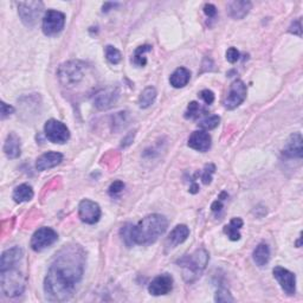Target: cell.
<instances>
[{
  "instance_id": "1",
  "label": "cell",
  "mask_w": 303,
  "mask_h": 303,
  "mask_svg": "<svg viewBox=\"0 0 303 303\" xmlns=\"http://www.w3.org/2000/svg\"><path fill=\"white\" fill-rule=\"evenodd\" d=\"M85 262V251L80 244L70 243L62 248L53 257L44 279L46 298L53 302L70 300L82 281Z\"/></svg>"
},
{
  "instance_id": "2",
  "label": "cell",
  "mask_w": 303,
  "mask_h": 303,
  "mask_svg": "<svg viewBox=\"0 0 303 303\" xmlns=\"http://www.w3.org/2000/svg\"><path fill=\"white\" fill-rule=\"evenodd\" d=\"M168 226L165 216L149 215L139 221L138 225H133L131 228V240L138 245H149L153 244L165 234Z\"/></svg>"
},
{
  "instance_id": "3",
  "label": "cell",
  "mask_w": 303,
  "mask_h": 303,
  "mask_svg": "<svg viewBox=\"0 0 303 303\" xmlns=\"http://www.w3.org/2000/svg\"><path fill=\"white\" fill-rule=\"evenodd\" d=\"M209 258V252L204 248H200L193 254L178 259L177 264L182 269V277L186 283H193L200 277L207 266Z\"/></svg>"
},
{
  "instance_id": "4",
  "label": "cell",
  "mask_w": 303,
  "mask_h": 303,
  "mask_svg": "<svg viewBox=\"0 0 303 303\" xmlns=\"http://www.w3.org/2000/svg\"><path fill=\"white\" fill-rule=\"evenodd\" d=\"M0 286L5 296H21L25 290L26 276L18 269V266L0 270Z\"/></svg>"
},
{
  "instance_id": "5",
  "label": "cell",
  "mask_w": 303,
  "mask_h": 303,
  "mask_svg": "<svg viewBox=\"0 0 303 303\" xmlns=\"http://www.w3.org/2000/svg\"><path fill=\"white\" fill-rule=\"evenodd\" d=\"M85 65L80 61H69L61 64L57 70V77L63 87L71 88L83 80Z\"/></svg>"
},
{
  "instance_id": "6",
  "label": "cell",
  "mask_w": 303,
  "mask_h": 303,
  "mask_svg": "<svg viewBox=\"0 0 303 303\" xmlns=\"http://www.w3.org/2000/svg\"><path fill=\"white\" fill-rule=\"evenodd\" d=\"M44 9V4L42 2H21L18 3V14L24 25L33 28L37 24L38 19Z\"/></svg>"
},
{
  "instance_id": "7",
  "label": "cell",
  "mask_w": 303,
  "mask_h": 303,
  "mask_svg": "<svg viewBox=\"0 0 303 303\" xmlns=\"http://www.w3.org/2000/svg\"><path fill=\"white\" fill-rule=\"evenodd\" d=\"M44 133L46 139L52 143H65L70 139L69 128L63 122L51 119L44 124Z\"/></svg>"
},
{
  "instance_id": "8",
  "label": "cell",
  "mask_w": 303,
  "mask_h": 303,
  "mask_svg": "<svg viewBox=\"0 0 303 303\" xmlns=\"http://www.w3.org/2000/svg\"><path fill=\"white\" fill-rule=\"evenodd\" d=\"M65 14L56 10H49L43 18V32L45 36H56L64 29Z\"/></svg>"
},
{
  "instance_id": "9",
  "label": "cell",
  "mask_w": 303,
  "mask_h": 303,
  "mask_svg": "<svg viewBox=\"0 0 303 303\" xmlns=\"http://www.w3.org/2000/svg\"><path fill=\"white\" fill-rule=\"evenodd\" d=\"M248 89L245 83L240 80H236L235 82H232L226 96L224 100V107L229 110L236 109L237 107H239L240 104L244 102V100L247 99Z\"/></svg>"
},
{
  "instance_id": "10",
  "label": "cell",
  "mask_w": 303,
  "mask_h": 303,
  "mask_svg": "<svg viewBox=\"0 0 303 303\" xmlns=\"http://www.w3.org/2000/svg\"><path fill=\"white\" fill-rule=\"evenodd\" d=\"M58 239V234L51 228H41L34 232L31 238V249L36 252L45 250L51 247Z\"/></svg>"
},
{
  "instance_id": "11",
  "label": "cell",
  "mask_w": 303,
  "mask_h": 303,
  "mask_svg": "<svg viewBox=\"0 0 303 303\" xmlns=\"http://www.w3.org/2000/svg\"><path fill=\"white\" fill-rule=\"evenodd\" d=\"M119 97L120 90L118 88L107 87L96 92L94 99H92V103L99 110H107L118 102Z\"/></svg>"
},
{
  "instance_id": "12",
  "label": "cell",
  "mask_w": 303,
  "mask_h": 303,
  "mask_svg": "<svg viewBox=\"0 0 303 303\" xmlns=\"http://www.w3.org/2000/svg\"><path fill=\"white\" fill-rule=\"evenodd\" d=\"M273 274L276 281L281 286L282 290L288 296L295 295V293H296V276H295L294 273H291V271L286 269V268L276 267L273 270Z\"/></svg>"
},
{
  "instance_id": "13",
  "label": "cell",
  "mask_w": 303,
  "mask_h": 303,
  "mask_svg": "<svg viewBox=\"0 0 303 303\" xmlns=\"http://www.w3.org/2000/svg\"><path fill=\"white\" fill-rule=\"evenodd\" d=\"M79 217L85 224H96L101 218V207L95 201L83 199L79 205Z\"/></svg>"
},
{
  "instance_id": "14",
  "label": "cell",
  "mask_w": 303,
  "mask_h": 303,
  "mask_svg": "<svg viewBox=\"0 0 303 303\" xmlns=\"http://www.w3.org/2000/svg\"><path fill=\"white\" fill-rule=\"evenodd\" d=\"M173 289V277L169 274H162L155 277L148 286V293L153 296L169 294Z\"/></svg>"
},
{
  "instance_id": "15",
  "label": "cell",
  "mask_w": 303,
  "mask_h": 303,
  "mask_svg": "<svg viewBox=\"0 0 303 303\" xmlns=\"http://www.w3.org/2000/svg\"><path fill=\"white\" fill-rule=\"evenodd\" d=\"M303 140L300 133H294L287 141L282 154L288 159H301L303 155Z\"/></svg>"
},
{
  "instance_id": "16",
  "label": "cell",
  "mask_w": 303,
  "mask_h": 303,
  "mask_svg": "<svg viewBox=\"0 0 303 303\" xmlns=\"http://www.w3.org/2000/svg\"><path fill=\"white\" fill-rule=\"evenodd\" d=\"M211 137L209 133H206V130H197L191 134L187 145L190 148L205 153L211 148Z\"/></svg>"
},
{
  "instance_id": "17",
  "label": "cell",
  "mask_w": 303,
  "mask_h": 303,
  "mask_svg": "<svg viewBox=\"0 0 303 303\" xmlns=\"http://www.w3.org/2000/svg\"><path fill=\"white\" fill-rule=\"evenodd\" d=\"M23 257H24V251H23L22 248L13 247L7 249L6 251L3 252L2 258H0V270H5L11 267L19 266Z\"/></svg>"
},
{
  "instance_id": "18",
  "label": "cell",
  "mask_w": 303,
  "mask_h": 303,
  "mask_svg": "<svg viewBox=\"0 0 303 303\" xmlns=\"http://www.w3.org/2000/svg\"><path fill=\"white\" fill-rule=\"evenodd\" d=\"M62 161H63V154L58 153V152H48L37 159L36 168L40 172H44L46 169L53 168L60 165Z\"/></svg>"
},
{
  "instance_id": "19",
  "label": "cell",
  "mask_w": 303,
  "mask_h": 303,
  "mask_svg": "<svg viewBox=\"0 0 303 303\" xmlns=\"http://www.w3.org/2000/svg\"><path fill=\"white\" fill-rule=\"evenodd\" d=\"M190 236V229L186 225H177L176 228L171 231L166 239V247L168 249L177 248L179 244L184 243L187 237Z\"/></svg>"
},
{
  "instance_id": "20",
  "label": "cell",
  "mask_w": 303,
  "mask_h": 303,
  "mask_svg": "<svg viewBox=\"0 0 303 303\" xmlns=\"http://www.w3.org/2000/svg\"><path fill=\"white\" fill-rule=\"evenodd\" d=\"M4 153L9 159H17L22 153L21 139L17 134L10 133L4 143Z\"/></svg>"
},
{
  "instance_id": "21",
  "label": "cell",
  "mask_w": 303,
  "mask_h": 303,
  "mask_svg": "<svg viewBox=\"0 0 303 303\" xmlns=\"http://www.w3.org/2000/svg\"><path fill=\"white\" fill-rule=\"evenodd\" d=\"M251 7L252 4L250 2H232L229 4L228 10L231 18L243 19L250 12Z\"/></svg>"
},
{
  "instance_id": "22",
  "label": "cell",
  "mask_w": 303,
  "mask_h": 303,
  "mask_svg": "<svg viewBox=\"0 0 303 303\" xmlns=\"http://www.w3.org/2000/svg\"><path fill=\"white\" fill-rule=\"evenodd\" d=\"M191 79V72L188 69L186 68H178L169 77V83L173 88H184L185 85H187Z\"/></svg>"
},
{
  "instance_id": "23",
  "label": "cell",
  "mask_w": 303,
  "mask_h": 303,
  "mask_svg": "<svg viewBox=\"0 0 303 303\" xmlns=\"http://www.w3.org/2000/svg\"><path fill=\"white\" fill-rule=\"evenodd\" d=\"M33 196L34 193H33L32 187L26 184H22L14 188L12 198L15 203L22 204V203H26V201H30L33 198Z\"/></svg>"
},
{
  "instance_id": "24",
  "label": "cell",
  "mask_w": 303,
  "mask_h": 303,
  "mask_svg": "<svg viewBox=\"0 0 303 303\" xmlns=\"http://www.w3.org/2000/svg\"><path fill=\"white\" fill-rule=\"evenodd\" d=\"M252 258H254V262L256 266L258 267H264L269 263L270 259V249L267 244H259V245L255 249L254 254H252Z\"/></svg>"
},
{
  "instance_id": "25",
  "label": "cell",
  "mask_w": 303,
  "mask_h": 303,
  "mask_svg": "<svg viewBox=\"0 0 303 303\" xmlns=\"http://www.w3.org/2000/svg\"><path fill=\"white\" fill-rule=\"evenodd\" d=\"M243 219L242 218H232L230 224L224 226V232L225 235H228L229 239L232 240V242H236V240L240 239V234L239 230L243 228Z\"/></svg>"
},
{
  "instance_id": "26",
  "label": "cell",
  "mask_w": 303,
  "mask_h": 303,
  "mask_svg": "<svg viewBox=\"0 0 303 303\" xmlns=\"http://www.w3.org/2000/svg\"><path fill=\"white\" fill-rule=\"evenodd\" d=\"M157 89L154 87H147L145 90L141 92V95L139 97V106L142 109L150 107L154 103L155 99H157Z\"/></svg>"
},
{
  "instance_id": "27",
  "label": "cell",
  "mask_w": 303,
  "mask_h": 303,
  "mask_svg": "<svg viewBox=\"0 0 303 303\" xmlns=\"http://www.w3.org/2000/svg\"><path fill=\"white\" fill-rule=\"evenodd\" d=\"M152 51V46L150 45H142L139 46V48L135 50L134 52V64L138 65V67H145L147 64V58L145 57L146 52Z\"/></svg>"
},
{
  "instance_id": "28",
  "label": "cell",
  "mask_w": 303,
  "mask_h": 303,
  "mask_svg": "<svg viewBox=\"0 0 303 303\" xmlns=\"http://www.w3.org/2000/svg\"><path fill=\"white\" fill-rule=\"evenodd\" d=\"M104 53H106L107 61L109 62L110 64H119L122 60L121 52L112 45H107L106 50H104Z\"/></svg>"
},
{
  "instance_id": "29",
  "label": "cell",
  "mask_w": 303,
  "mask_h": 303,
  "mask_svg": "<svg viewBox=\"0 0 303 303\" xmlns=\"http://www.w3.org/2000/svg\"><path fill=\"white\" fill-rule=\"evenodd\" d=\"M203 112L205 114L206 112V110L204 109L203 107H200L199 103L197 102H191L188 104L187 107V110H186V114H185V118L186 119H198L199 116L203 115Z\"/></svg>"
},
{
  "instance_id": "30",
  "label": "cell",
  "mask_w": 303,
  "mask_h": 303,
  "mask_svg": "<svg viewBox=\"0 0 303 303\" xmlns=\"http://www.w3.org/2000/svg\"><path fill=\"white\" fill-rule=\"evenodd\" d=\"M128 124V112L121 111L118 112L114 118H112V129L115 131H119L123 129Z\"/></svg>"
},
{
  "instance_id": "31",
  "label": "cell",
  "mask_w": 303,
  "mask_h": 303,
  "mask_svg": "<svg viewBox=\"0 0 303 303\" xmlns=\"http://www.w3.org/2000/svg\"><path fill=\"white\" fill-rule=\"evenodd\" d=\"M219 122H220V118L218 115H210L204 120H201L199 123V127L203 130H211L218 127Z\"/></svg>"
},
{
  "instance_id": "32",
  "label": "cell",
  "mask_w": 303,
  "mask_h": 303,
  "mask_svg": "<svg viewBox=\"0 0 303 303\" xmlns=\"http://www.w3.org/2000/svg\"><path fill=\"white\" fill-rule=\"evenodd\" d=\"M131 228H133L131 224H124L121 228V230H120V235H121L123 243L126 244L128 248H131L134 245L133 240H131Z\"/></svg>"
},
{
  "instance_id": "33",
  "label": "cell",
  "mask_w": 303,
  "mask_h": 303,
  "mask_svg": "<svg viewBox=\"0 0 303 303\" xmlns=\"http://www.w3.org/2000/svg\"><path fill=\"white\" fill-rule=\"evenodd\" d=\"M216 172V166L213 164H209L204 167L203 173H201V181L204 185H210L212 181V176Z\"/></svg>"
},
{
  "instance_id": "34",
  "label": "cell",
  "mask_w": 303,
  "mask_h": 303,
  "mask_svg": "<svg viewBox=\"0 0 303 303\" xmlns=\"http://www.w3.org/2000/svg\"><path fill=\"white\" fill-rule=\"evenodd\" d=\"M215 301L216 302H234L235 298L232 297V295L228 289L221 288L216 293Z\"/></svg>"
},
{
  "instance_id": "35",
  "label": "cell",
  "mask_w": 303,
  "mask_h": 303,
  "mask_svg": "<svg viewBox=\"0 0 303 303\" xmlns=\"http://www.w3.org/2000/svg\"><path fill=\"white\" fill-rule=\"evenodd\" d=\"M239 57H240V53L236 48L228 49V51H226L228 62H230V63H236V62L239 60Z\"/></svg>"
},
{
  "instance_id": "36",
  "label": "cell",
  "mask_w": 303,
  "mask_h": 303,
  "mask_svg": "<svg viewBox=\"0 0 303 303\" xmlns=\"http://www.w3.org/2000/svg\"><path fill=\"white\" fill-rule=\"evenodd\" d=\"M200 99L210 106V104H212L213 101H215V94H213V91L209 90V89H205V90L200 91Z\"/></svg>"
},
{
  "instance_id": "37",
  "label": "cell",
  "mask_w": 303,
  "mask_h": 303,
  "mask_svg": "<svg viewBox=\"0 0 303 303\" xmlns=\"http://www.w3.org/2000/svg\"><path fill=\"white\" fill-rule=\"evenodd\" d=\"M123 188H124V184H123V182L120 181V180H116V181H114L110 185L109 194H110V196H116V194H119L120 192L122 191Z\"/></svg>"
},
{
  "instance_id": "38",
  "label": "cell",
  "mask_w": 303,
  "mask_h": 303,
  "mask_svg": "<svg viewBox=\"0 0 303 303\" xmlns=\"http://www.w3.org/2000/svg\"><path fill=\"white\" fill-rule=\"evenodd\" d=\"M0 108H2V119H6L7 116L12 115L14 112V108L12 106H10V104H7L5 102H2L0 103Z\"/></svg>"
},
{
  "instance_id": "39",
  "label": "cell",
  "mask_w": 303,
  "mask_h": 303,
  "mask_svg": "<svg viewBox=\"0 0 303 303\" xmlns=\"http://www.w3.org/2000/svg\"><path fill=\"white\" fill-rule=\"evenodd\" d=\"M289 32L297 34L298 37L302 36V26H301V19H297L296 22H294L289 28Z\"/></svg>"
},
{
  "instance_id": "40",
  "label": "cell",
  "mask_w": 303,
  "mask_h": 303,
  "mask_svg": "<svg viewBox=\"0 0 303 303\" xmlns=\"http://www.w3.org/2000/svg\"><path fill=\"white\" fill-rule=\"evenodd\" d=\"M204 12L209 18H213L217 14V9L215 5H212V4H206V5L204 6Z\"/></svg>"
},
{
  "instance_id": "41",
  "label": "cell",
  "mask_w": 303,
  "mask_h": 303,
  "mask_svg": "<svg viewBox=\"0 0 303 303\" xmlns=\"http://www.w3.org/2000/svg\"><path fill=\"white\" fill-rule=\"evenodd\" d=\"M134 137H135V133H129L127 135L126 138H124L123 140H122V147H127V146H129L131 142H133V140H134Z\"/></svg>"
},
{
  "instance_id": "42",
  "label": "cell",
  "mask_w": 303,
  "mask_h": 303,
  "mask_svg": "<svg viewBox=\"0 0 303 303\" xmlns=\"http://www.w3.org/2000/svg\"><path fill=\"white\" fill-rule=\"evenodd\" d=\"M211 209H212L213 212H219V211H221V209H223V203H221V200H219V199L216 200L215 203L212 204Z\"/></svg>"
},
{
  "instance_id": "43",
  "label": "cell",
  "mask_w": 303,
  "mask_h": 303,
  "mask_svg": "<svg viewBox=\"0 0 303 303\" xmlns=\"http://www.w3.org/2000/svg\"><path fill=\"white\" fill-rule=\"evenodd\" d=\"M115 6H116V4H114V3H106L102 6V11L103 12H108V11L111 10L112 7H115Z\"/></svg>"
},
{
  "instance_id": "44",
  "label": "cell",
  "mask_w": 303,
  "mask_h": 303,
  "mask_svg": "<svg viewBox=\"0 0 303 303\" xmlns=\"http://www.w3.org/2000/svg\"><path fill=\"white\" fill-rule=\"evenodd\" d=\"M198 191H199V186H198L197 184H193L192 187H190V192L193 193V194L198 193Z\"/></svg>"
}]
</instances>
